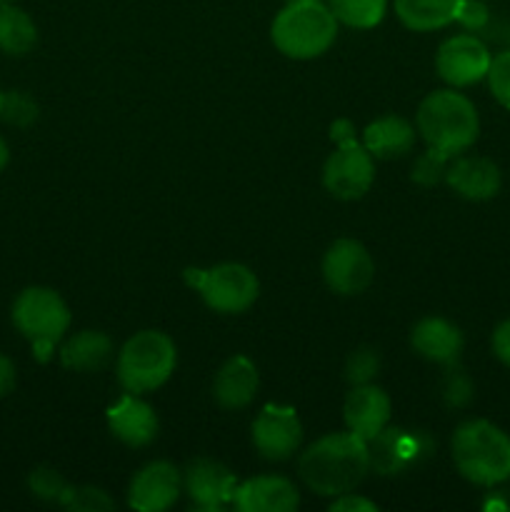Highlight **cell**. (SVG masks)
Masks as SVG:
<instances>
[{"mask_svg":"<svg viewBox=\"0 0 510 512\" xmlns=\"http://www.w3.org/2000/svg\"><path fill=\"white\" fill-rule=\"evenodd\" d=\"M300 478L313 493L338 498L350 493L370 470L368 443L358 435L330 433L300 455Z\"/></svg>","mask_w":510,"mask_h":512,"instance_id":"cell-1","label":"cell"},{"mask_svg":"<svg viewBox=\"0 0 510 512\" xmlns=\"http://www.w3.org/2000/svg\"><path fill=\"white\" fill-rule=\"evenodd\" d=\"M418 133L428 148L440 150L448 158H455L478 140L480 120L475 105L455 90H435L420 103Z\"/></svg>","mask_w":510,"mask_h":512,"instance_id":"cell-2","label":"cell"},{"mask_svg":"<svg viewBox=\"0 0 510 512\" xmlns=\"http://www.w3.org/2000/svg\"><path fill=\"white\" fill-rule=\"evenodd\" d=\"M338 35V18L330 5L320 0L288 3L273 20L270 38L275 48L293 60H310L323 55Z\"/></svg>","mask_w":510,"mask_h":512,"instance_id":"cell-3","label":"cell"},{"mask_svg":"<svg viewBox=\"0 0 510 512\" xmlns=\"http://www.w3.org/2000/svg\"><path fill=\"white\" fill-rule=\"evenodd\" d=\"M453 460L470 483L498 485L510 478V438L488 420H468L453 435Z\"/></svg>","mask_w":510,"mask_h":512,"instance_id":"cell-4","label":"cell"},{"mask_svg":"<svg viewBox=\"0 0 510 512\" xmlns=\"http://www.w3.org/2000/svg\"><path fill=\"white\" fill-rule=\"evenodd\" d=\"M175 365L178 350L173 340L160 330H140L120 348L118 380L125 393H150L173 375Z\"/></svg>","mask_w":510,"mask_h":512,"instance_id":"cell-5","label":"cell"},{"mask_svg":"<svg viewBox=\"0 0 510 512\" xmlns=\"http://www.w3.org/2000/svg\"><path fill=\"white\" fill-rule=\"evenodd\" d=\"M13 323L25 340L33 345L40 363H48L55 345L70 325V310L65 300L50 288H25L13 303Z\"/></svg>","mask_w":510,"mask_h":512,"instance_id":"cell-6","label":"cell"},{"mask_svg":"<svg viewBox=\"0 0 510 512\" xmlns=\"http://www.w3.org/2000/svg\"><path fill=\"white\" fill-rule=\"evenodd\" d=\"M185 280L200 290L205 305L215 313H245L258 300L260 283L248 265L220 263L208 270H185Z\"/></svg>","mask_w":510,"mask_h":512,"instance_id":"cell-7","label":"cell"},{"mask_svg":"<svg viewBox=\"0 0 510 512\" xmlns=\"http://www.w3.org/2000/svg\"><path fill=\"white\" fill-rule=\"evenodd\" d=\"M375 178L373 155L358 140H348L330 153L323 165V185L333 198L358 200L370 190Z\"/></svg>","mask_w":510,"mask_h":512,"instance_id":"cell-8","label":"cell"},{"mask_svg":"<svg viewBox=\"0 0 510 512\" xmlns=\"http://www.w3.org/2000/svg\"><path fill=\"white\" fill-rule=\"evenodd\" d=\"M375 263L358 240H335L323 258V278L338 295H358L373 283Z\"/></svg>","mask_w":510,"mask_h":512,"instance_id":"cell-9","label":"cell"},{"mask_svg":"<svg viewBox=\"0 0 510 512\" xmlns=\"http://www.w3.org/2000/svg\"><path fill=\"white\" fill-rule=\"evenodd\" d=\"M490 53L488 45L475 35L463 33L453 35L445 40L438 48V58H435V68H438L440 78L453 88H465L488 75L490 68Z\"/></svg>","mask_w":510,"mask_h":512,"instance_id":"cell-10","label":"cell"},{"mask_svg":"<svg viewBox=\"0 0 510 512\" xmlns=\"http://www.w3.org/2000/svg\"><path fill=\"white\" fill-rule=\"evenodd\" d=\"M303 440V425L290 405H265L253 423L255 450L265 460H288Z\"/></svg>","mask_w":510,"mask_h":512,"instance_id":"cell-11","label":"cell"},{"mask_svg":"<svg viewBox=\"0 0 510 512\" xmlns=\"http://www.w3.org/2000/svg\"><path fill=\"white\" fill-rule=\"evenodd\" d=\"M180 488H183L180 470L173 463L155 460L135 473L128 488V505L140 512H163L173 508Z\"/></svg>","mask_w":510,"mask_h":512,"instance_id":"cell-12","label":"cell"},{"mask_svg":"<svg viewBox=\"0 0 510 512\" xmlns=\"http://www.w3.org/2000/svg\"><path fill=\"white\" fill-rule=\"evenodd\" d=\"M390 398L383 388L373 383L353 385L343 405V420L348 430L368 443L390 420Z\"/></svg>","mask_w":510,"mask_h":512,"instance_id":"cell-13","label":"cell"},{"mask_svg":"<svg viewBox=\"0 0 510 512\" xmlns=\"http://www.w3.org/2000/svg\"><path fill=\"white\" fill-rule=\"evenodd\" d=\"M235 475L215 460H195L183 475L190 503L200 510H220L235 493Z\"/></svg>","mask_w":510,"mask_h":512,"instance_id":"cell-14","label":"cell"},{"mask_svg":"<svg viewBox=\"0 0 510 512\" xmlns=\"http://www.w3.org/2000/svg\"><path fill=\"white\" fill-rule=\"evenodd\" d=\"M420 453H430V440L423 435H408L400 428H383L368 440L370 468L380 475H395L413 465Z\"/></svg>","mask_w":510,"mask_h":512,"instance_id":"cell-15","label":"cell"},{"mask_svg":"<svg viewBox=\"0 0 510 512\" xmlns=\"http://www.w3.org/2000/svg\"><path fill=\"white\" fill-rule=\"evenodd\" d=\"M233 505L240 512H293L300 505V495L288 478L260 475L235 485Z\"/></svg>","mask_w":510,"mask_h":512,"instance_id":"cell-16","label":"cell"},{"mask_svg":"<svg viewBox=\"0 0 510 512\" xmlns=\"http://www.w3.org/2000/svg\"><path fill=\"white\" fill-rule=\"evenodd\" d=\"M108 425L115 438L130 448H145L158 435V415L133 393H125L108 410Z\"/></svg>","mask_w":510,"mask_h":512,"instance_id":"cell-17","label":"cell"},{"mask_svg":"<svg viewBox=\"0 0 510 512\" xmlns=\"http://www.w3.org/2000/svg\"><path fill=\"white\" fill-rule=\"evenodd\" d=\"M410 345L425 360L453 365L463 353V333L445 318H423L410 333Z\"/></svg>","mask_w":510,"mask_h":512,"instance_id":"cell-18","label":"cell"},{"mask_svg":"<svg viewBox=\"0 0 510 512\" xmlns=\"http://www.w3.org/2000/svg\"><path fill=\"white\" fill-rule=\"evenodd\" d=\"M258 385L260 378L253 360L245 358V355H235L215 375L213 395L220 408L240 410L253 403L255 393H258Z\"/></svg>","mask_w":510,"mask_h":512,"instance_id":"cell-19","label":"cell"},{"mask_svg":"<svg viewBox=\"0 0 510 512\" xmlns=\"http://www.w3.org/2000/svg\"><path fill=\"white\" fill-rule=\"evenodd\" d=\"M445 183L468 200H490L498 195L500 168L488 158H458L445 170Z\"/></svg>","mask_w":510,"mask_h":512,"instance_id":"cell-20","label":"cell"},{"mask_svg":"<svg viewBox=\"0 0 510 512\" xmlns=\"http://www.w3.org/2000/svg\"><path fill=\"white\" fill-rule=\"evenodd\" d=\"M363 145L373 158H400L415 145V128L400 115H385L365 128Z\"/></svg>","mask_w":510,"mask_h":512,"instance_id":"cell-21","label":"cell"},{"mask_svg":"<svg viewBox=\"0 0 510 512\" xmlns=\"http://www.w3.org/2000/svg\"><path fill=\"white\" fill-rule=\"evenodd\" d=\"M110 355H113V343H110L108 335L100 333V330H83L63 345L60 363L68 370L93 373L108 363Z\"/></svg>","mask_w":510,"mask_h":512,"instance_id":"cell-22","label":"cell"},{"mask_svg":"<svg viewBox=\"0 0 510 512\" xmlns=\"http://www.w3.org/2000/svg\"><path fill=\"white\" fill-rule=\"evenodd\" d=\"M460 0H395V13L405 28L430 33L450 25L458 15Z\"/></svg>","mask_w":510,"mask_h":512,"instance_id":"cell-23","label":"cell"},{"mask_svg":"<svg viewBox=\"0 0 510 512\" xmlns=\"http://www.w3.org/2000/svg\"><path fill=\"white\" fill-rule=\"evenodd\" d=\"M38 43V28L25 10L13 3H0V50L25 55Z\"/></svg>","mask_w":510,"mask_h":512,"instance_id":"cell-24","label":"cell"},{"mask_svg":"<svg viewBox=\"0 0 510 512\" xmlns=\"http://www.w3.org/2000/svg\"><path fill=\"white\" fill-rule=\"evenodd\" d=\"M328 5L335 18H338V23L368 30L383 20L388 0H328Z\"/></svg>","mask_w":510,"mask_h":512,"instance_id":"cell-25","label":"cell"},{"mask_svg":"<svg viewBox=\"0 0 510 512\" xmlns=\"http://www.w3.org/2000/svg\"><path fill=\"white\" fill-rule=\"evenodd\" d=\"M380 358L373 348H358L350 353L348 363H345V380L350 385H365L378 375Z\"/></svg>","mask_w":510,"mask_h":512,"instance_id":"cell-26","label":"cell"},{"mask_svg":"<svg viewBox=\"0 0 510 512\" xmlns=\"http://www.w3.org/2000/svg\"><path fill=\"white\" fill-rule=\"evenodd\" d=\"M485 78H488L490 93L495 95V100L500 105H505V108H510V48L490 60V68Z\"/></svg>","mask_w":510,"mask_h":512,"instance_id":"cell-27","label":"cell"},{"mask_svg":"<svg viewBox=\"0 0 510 512\" xmlns=\"http://www.w3.org/2000/svg\"><path fill=\"white\" fill-rule=\"evenodd\" d=\"M63 505L70 510H83V512H100V510H113L115 503L110 495L100 488H78L65 493Z\"/></svg>","mask_w":510,"mask_h":512,"instance_id":"cell-28","label":"cell"},{"mask_svg":"<svg viewBox=\"0 0 510 512\" xmlns=\"http://www.w3.org/2000/svg\"><path fill=\"white\" fill-rule=\"evenodd\" d=\"M448 155H443L440 150L430 148L428 153L420 155L413 165V180L418 185H435L445 178V170H448Z\"/></svg>","mask_w":510,"mask_h":512,"instance_id":"cell-29","label":"cell"},{"mask_svg":"<svg viewBox=\"0 0 510 512\" xmlns=\"http://www.w3.org/2000/svg\"><path fill=\"white\" fill-rule=\"evenodd\" d=\"M30 490L33 495H38L40 500H60L63 503L65 493H68V485H65L63 475L55 473L50 468H38L30 475Z\"/></svg>","mask_w":510,"mask_h":512,"instance_id":"cell-30","label":"cell"},{"mask_svg":"<svg viewBox=\"0 0 510 512\" xmlns=\"http://www.w3.org/2000/svg\"><path fill=\"white\" fill-rule=\"evenodd\" d=\"M35 115H38V108H35L33 100L25 98V95H0V118L8 120V123L28 125L30 120H35Z\"/></svg>","mask_w":510,"mask_h":512,"instance_id":"cell-31","label":"cell"},{"mask_svg":"<svg viewBox=\"0 0 510 512\" xmlns=\"http://www.w3.org/2000/svg\"><path fill=\"white\" fill-rule=\"evenodd\" d=\"M443 398L445 403L453 405V408H463L473 400V383H470L468 375H463L460 370H453V373L445 378L443 385Z\"/></svg>","mask_w":510,"mask_h":512,"instance_id":"cell-32","label":"cell"},{"mask_svg":"<svg viewBox=\"0 0 510 512\" xmlns=\"http://www.w3.org/2000/svg\"><path fill=\"white\" fill-rule=\"evenodd\" d=\"M488 18V8L480 0H460L458 15H455L460 25H465V28L475 33V30H483L488 25Z\"/></svg>","mask_w":510,"mask_h":512,"instance_id":"cell-33","label":"cell"},{"mask_svg":"<svg viewBox=\"0 0 510 512\" xmlns=\"http://www.w3.org/2000/svg\"><path fill=\"white\" fill-rule=\"evenodd\" d=\"M330 510H333V512H375V510H378V505H375L373 500L363 498V495L343 493V495H338V498L333 500Z\"/></svg>","mask_w":510,"mask_h":512,"instance_id":"cell-34","label":"cell"},{"mask_svg":"<svg viewBox=\"0 0 510 512\" xmlns=\"http://www.w3.org/2000/svg\"><path fill=\"white\" fill-rule=\"evenodd\" d=\"M493 353L495 358L503 365L510 368V320H503V323L495 328L493 333Z\"/></svg>","mask_w":510,"mask_h":512,"instance_id":"cell-35","label":"cell"},{"mask_svg":"<svg viewBox=\"0 0 510 512\" xmlns=\"http://www.w3.org/2000/svg\"><path fill=\"white\" fill-rule=\"evenodd\" d=\"M15 385V365L13 360L5 358V355H0V398H5V395L13 390Z\"/></svg>","mask_w":510,"mask_h":512,"instance_id":"cell-36","label":"cell"},{"mask_svg":"<svg viewBox=\"0 0 510 512\" xmlns=\"http://www.w3.org/2000/svg\"><path fill=\"white\" fill-rule=\"evenodd\" d=\"M330 138L335 140V143H348V140H355V128L350 120H335L333 125H330Z\"/></svg>","mask_w":510,"mask_h":512,"instance_id":"cell-37","label":"cell"},{"mask_svg":"<svg viewBox=\"0 0 510 512\" xmlns=\"http://www.w3.org/2000/svg\"><path fill=\"white\" fill-rule=\"evenodd\" d=\"M8 160H10V150H8V145H5V140L0 138V170L8 165Z\"/></svg>","mask_w":510,"mask_h":512,"instance_id":"cell-38","label":"cell"},{"mask_svg":"<svg viewBox=\"0 0 510 512\" xmlns=\"http://www.w3.org/2000/svg\"><path fill=\"white\" fill-rule=\"evenodd\" d=\"M285 3H303V0H285Z\"/></svg>","mask_w":510,"mask_h":512,"instance_id":"cell-39","label":"cell"},{"mask_svg":"<svg viewBox=\"0 0 510 512\" xmlns=\"http://www.w3.org/2000/svg\"><path fill=\"white\" fill-rule=\"evenodd\" d=\"M0 3H13V0H0Z\"/></svg>","mask_w":510,"mask_h":512,"instance_id":"cell-40","label":"cell"},{"mask_svg":"<svg viewBox=\"0 0 510 512\" xmlns=\"http://www.w3.org/2000/svg\"><path fill=\"white\" fill-rule=\"evenodd\" d=\"M508 40H510V28H508Z\"/></svg>","mask_w":510,"mask_h":512,"instance_id":"cell-41","label":"cell"}]
</instances>
